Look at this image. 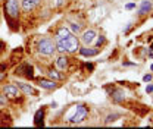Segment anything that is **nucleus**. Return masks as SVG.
I'll use <instances>...</instances> for the list:
<instances>
[{"label":"nucleus","mask_w":153,"mask_h":129,"mask_svg":"<svg viewBox=\"0 0 153 129\" xmlns=\"http://www.w3.org/2000/svg\"><path fill=\"white\" fill-rule=\"evenodd\" d=\"M5 76H6V72H0V81H2Z\"/></svg>","instance_id":"28"},{"label":"nucleus","mask_w":153,"mask_h":129,"mask_svg":"<svg viewBox=\"0 0 153 129\" xmlns=\"http://www.w3.org/2000/svg\"><path fill=\"white\" fill-rule=\"evenodd\" d=\"M129 29H131V23H128V25H127V27L124 28V34H127V32H128Z\"/></svg>","instance_id":"26"},{"label":"nucleus","mask_w":153,"mask_h":129,"mask_svg":"<svg viewBox=\"0 0 153 129\" xmlns=\"http://www.w3.org/2000/svg\"><path fill=\"white\" fill-rule=\"evenodd\" d=\"M6 103H7V95H2L0 94V106H6Z\"/></svg>","instance_id":"20"},{"label":"nucleus","mask_w":153,"mask_h":129,"mask_svg":"<svg viewBox=\"0 0 153 129\" xmlns=\"http://www.w3.org/2000/svg\"><path fill=\"white\" fill-rule=\"evenodd\" d=\"M56 50L60 54L65 53H75L80 48V41L75 37V34H71L66 38H56Z\"/></svg>","instance_id":"1"},{"label":"nucleus","mask_w":153,"mask_h":129,"mask_svg":"<svg viewBox=\"0 0 153 129\" xmlns=\"http://www.w3.org/2000/svg\"><path fill=\"white\" fill-rule=\"evenodd\" d=\"M56 68H58V70H66L68 69V66H69V60H68V57L65 56V54H60L58 59H56Z\"/></svg>","instance_id":"10"},{"label":"nucleus","mask_w":153,"mask_h":129,"mask_svg":"<svg viewBox=\"0 0 153 129\" xmlns=\"http://www.w3.org/2000/svg\"><path fill=\"white\" fill-rule=\"evenodd\" d=\"M37 51L40 53L41 56H53L56 51V43L50 38V37H44L38 41L37 44Z\"/></svg>","instance_id":"3"},{"label":"nucleus","mask_w":153,"mask_h":129,"mask_svg":"<svg viewBox=\"0 0 153 129\" xmlns=\"http://www.w3.org/2000/svg\"><path fill=\"white\" fill-rule=\"evenodd\" d=\"M78 51H80V54L84 56V57H94V56H97V54L100 53V48H99V47L84 46V47H80Z\"/></svg>","instance_id":"6"},{"label":"nucleus","mask_w":153,"mask_h":129,"mask_svg":"<svg viewBox=\"0 0 153 129\" xmlns=\"http://www.w3.org/2000/svg\"><path fill=\"white\" fill-rule=\"evenodd\" d=\"M2 91H3V93H5L6 95H7V97H10V98H18V97L21 95V91H19L18 85H13V84L5 85Z\"/></svg>","instance_id":"7"},{"label":"nucleus","mask_w":153,"mask_h":129,"mask_svg":"<svg viewBox=\"0 0 153 129\" xmlns=\"http://www.w3.org/2000/svg\"><path fill=\"white\" fill-rule=\"evenodd\" d=\"M43 117H44V110H43V109H38L34 114V125L35 126H43V125H44V123H43Z\"/></svg>","instance_id":"14"},{"label":"nucleus","mask_w":153,"mask_h":129,"mask_svg":"<svg viewBox=\"0 0 153 129\" xmlns=\"http://www.w3.org/2000/svg\"><path fill=\"white\" fill-rule=\"evenodd\" d=\"M38 87L44 88V89H54L59 87V84H56V81L53 79H38Z\"/></svg>","instance_id":"11"},{"label":"nucleus","mask_w":153,"mask_h":129,"mask_svg":"<svg viewBox=\"0 0 153 129\" xmlns=\"http://www.w3.org/2000/svg\"><path fill=\"white\" fill-rule=\"evenodd\" d=\"M150 48H153V43H152V46H150Z\"/></svg>","instance_id":"32"},{"label":"nucleus","mask_w":153,"mask_h":129,"mask_svg":"<svg viewBox=\"0 0 153 129\" xmlns=\"http://www.w3.org/2000/svg\"><path fill=\"white\" fill-rule=\"evenodd\" d=\"M63 2H65V0H58V6H62V5H63Z\"/></svg>","instance_id":"30"},{"label":"nucleus","mask_w":153,"mask_h":129,"mask_svg":"<svg viewBox=\"0 0 153 129\" xmlns=\"http://www.w3.org/2000/svg\"><path fill=\"white\" fill-rule=\"evenodd\" d=\"M85 68H87L88 70H93L94 69V64L93 63H85Z\"/></svg>","instance_id":"23"},{"label":"nucleus","mask_w":153,"mask_h":129,"mask_svg":"<svg viewBox=\"0 0 153 129\" xmlns=\"http://www.w3.org/2000/svg\"><path fill=\"white\" fill-rule=\"evenodd\" d=\"M146 93H153V85H147V87H146Z\"/></svg>","instance_id":"24"},{"label":"nucleus","mask_w":153,"mask_h":129,"mask_svg":"<svg viewBox=\"0 0 153 129\" xmlns=\"http://www.w3.org/2000/svg\"><path fill=\"white\" fill-rule=\"evenodd\" d=\"M105 43H106L105 35H99V37H97V40H96V47H102Z\"/></svg>","instance_id":"19"},{"label":"nucleus","mask_w":153,"mask_h":129,"mask_svg":"<svg viewBox=\"0 0 153 129\" xmlns=\"http://www.w3.org/2000/svg\"><path fill=\"white\" fill-rule=\"evenodd\" d=\"M112 100L115 101V103H121L125 100V93H124L122 89H115V91H112Z\"/></svg>","instance_id":"13"},{"label":"nucleus","mask_w":153,"mask_h":129,"mask_svg":"<svg viewBox=\"0 0 153 129\" xmlns=\"http://www.w3.org/2000/svg\"><path fill=\"white\" fill-rule=\"evenodd\" d=\"M21 12V2L19 0H5V16L9 25H13V21L18 19Z\"/></svg>","instance_id":"2"},{"label":"nucleus","mask_w":153,"mask_h":129,"mask_svg":"<svg viewBox=\"0 0 153 129\" xmlns=\"http://www.w3.org/2000/svg\"><path fill=\"white\" fill-rule=\"evenodd\" d=\"M135 7H137L135 2H133V3H127V5H125V9H127V10H133V9H135Z\"/></svg>","instance_id":"21"},{"label":"nucleus","mask_w":153,"mask_h":129,"mask_svg":"<svg viewBox=\"0 0 153 129\" xmlns=\"http://www.w3.org/2000/svg\"><path fill=\"white\" fill-rule=\"evenodd\" d=\"M119 117H121V114H119V113H112V114H107L105 123H107V125H109L111 122H115V120H116V119H119Z\"/></svg>","instance_id":"18"},{"label":"nucleus","mask_w":153,"mask_h":129,"mask_svg":"<svg viewBox=\"0 0 153 129\" xmlns=\"http://www.w3.org/2000/svg\"><path fill=\"white\" fill-rule=\"evenodd\" d=\"M41 0H21V9L24 12H31L35 6H38Z\"/></svg>","instance_id":"9"},{"label":"nucleus","mask_w":153,"mask_h":129,"mask_svg":"<svg viewBox=\"0 0 153 129\" xmlns=\"http://www.w3.org/2000/svg\"><path fill=\"white\" fill-rule=\"evenodd\" d=\"M18 88H19V91H22V93L27 94V95H37V91H35L34 88L29 85V84H25V82H18Z\"/></svg>","instance_id":"12"},{"label":"nucleus","mask_w":153,"mask_h":129,"mask_svg":"<svg viewBox=\"0 0 153 129\" xmlns=\"http://www.w3.org/2000/svg\"><path fill=\"white\" fill-rule=\"evenodd\" d=\"M149 57L153 59V48H149Z\"/></svg>","instance_id":"27"},{"label":"nucleus","mask_w":153,"mask_h":129,"mask_svg":"<svg viewBox=\"0 0 153 129\" xmlns=\"http://www.w3.org/2000/svg\"><path fill=\"white\" fill-rule=\"evenodd\" d=\"M72 34L69 28H66V27H60L58 29V32H56V38H66V37H69Z\"/></svg>","instance_id":"16"},{"label":"nucleus","mask_w":153,"mask_h":129,"mask_svg":"<svg viewBox=\"0 0 153 129\" xmlns=\"http://www.w3.org/2000/svg\"><path fill=\"white\" fill-rule=\"evenodd\" d=\"M0 70H6V64H0Z\"/></svg>","instance_id":"29"},{"label":"nucleus","mask_w":153,"mask_h":129,"mask_svg":"<svg viewBox=\"0 0 153 129\" xmlns=\"http://www.w3.org/2000/svg\"><path fill=\"white\" fill-rule=\"evenodd\" d=\"M87 114H88V109L85 107L84 104H78L75 106V109H74V113L68 117V122L71 123H81L84 122L85 119H87Z\"/></svg>","instance_id":"4"},{"label":"nucleus","mask_w":153,"mask_h":129,"mask_svg":"<svg viewBox=\"0 0 153 129\" xmlns=\"http://www.w3.org/2000/svg\"><path fill=\"white\" fill-rule=\"evenodd\" d=\"M150 69H152V70H153V63H152V64H150Z\"/></svg>","instance_id":"31"},{"label":"nucleus","mask_w":153,"mask_h":129,"mask_svg":"<svg viewBox=\"0 0 153 129\" xmlns=\"http://www.w3.org/2000/svg\"><path fill=\"white\" fill-rule=\"evenodd\" d=\"M152 79H153V76L150 73H146V75L143 76V82H152Z\"/></svg>","instance_id":"22"},{"label":"nucleus","mask_w":153,"mask_h":129,"mask_svg":"<svg viewBox=\"0 0 153 129\" xmlns=\"http://www.w3.org/2000/svg\"><path fill=\"white\" fill-rule=\"evenodd\" d=\"M124 66H135V63H134V62H124Z\"/></svg>","instance_id":"25"},{"label":"nucleus","mask_w":153,"mask_h":129,"mask_svg":"<svg viewBox=\"0 0 153 129\" xmlns=\"http://www.w3.org/2000/svg\"><path fill=\"white\" fill-rule=\"evenodd\" d=\"M153 9V5L152 2H149V0H143L140 3V7H138V10H137V15L138 16H144L147 13H150Z\"/></svg>","instance_id":"8"},{"label":"nucleus","mask_w":153,"mask_h":129,"mask_svg":"<svg viewBox=\"0 0 153 129\" xmlns=\"http://www.w3.org/2000/svg\"><path fill=\"white\" fill-rule=\"evenodd\" d=\"M96 37H97V32L94 31V29H85L84 32L81 34V41L84 46H91L96 40Z\"/></svg>","instance_id":"5"},{"label":"nucleus","mask_w":153,"mask_h":129,"mask_svg":"<svg viewBox=\"0 0 153 129\" xmlns=\"http://www.w3.org/2000/svg\"><path fill=\"white\" fill-rule=\"evenodd\" d=\"M47 76H49L50 79H53V81H62V79H63V75H62L58 69H50L47 72Z\"/></svg>","instance_id":"15"},{"label":"nucleus","mask_w":153,"mask_h":129,"mask_svg":"<svg viewBox=\"0 0 153 129\" xmlns=\"http://www.w3.org/2000/svg\"><path fill=\"white\" fill-rule=\"evenodd\" d=\"M0 93H2V88H0Z\"/></svg>","instance_id":"33"},{"label":"nucleus","mask_w":153,"mask_h":129,"mask_svg":"<svg viewBox=\"0 0 153 129\" xmlns=\"http://www.w3.org/2000/svg\"><path fill=\"white\" fill-rule=\"evenodd\" d=\"M69 29H71L72 34H80V32H81V25L76 23V22H72L71 23V27H69Z\"/></svg>","instance_id":"17"}]
</instances>
